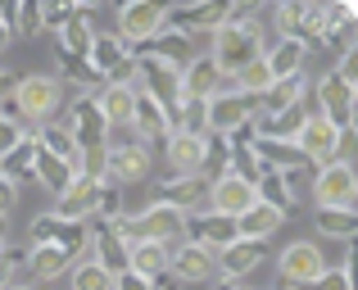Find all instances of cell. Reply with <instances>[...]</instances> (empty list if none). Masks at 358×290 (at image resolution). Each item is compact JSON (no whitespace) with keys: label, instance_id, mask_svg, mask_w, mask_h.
I'll use <instances>...</instances> for the list:
<instances>
[{"label":"cell","instance_id":"obj_54","mask_svg":"<svg viewBox=\"0 0 358 290\" xmlns=\"http://www.w3.org/2000/svg\"><path fill=\"white\" fill-rule=\"evenodd\" d=\"M159 290H168V282H159Z\"/></svg>","mask_w":358,"mask_h":290},{"label":"cell","instance_id":"obj_4","mask_svg":"<svg viewBox=\"0 0 358 290\" xmlns=\"http://www.w3.org/2000/svg\"><path fill=\"white\" fill-rule=\"evenodd\" d=\"M308 109H313L317 118H327L336 132L350 136L354 132V118H358V87L341 82L336 73H327V78L313 82V105H308Z\"/></svg>","mask_w":358,"mask_h":290},{"label":"cell","instance_id":"obj_9","mask_svg":"<svg viewBox=\"0 0 358 290\" xmlns=\"http://www.w3.org/2000/svg\"><path fill=\"white\" fill-rule=\"evenodd\" d=\"M27 245H55L64 249V254H87L91 245V227L87 222H64L55 218V213H41V218H32V227H27Z\"/></svg>","mask_w":358,"mask_h":290},{"label":"cell","instance_id":"obj_36","mask_svg":"<svg viewBox=\"0 0 358 290\" xmlns=\"http://www.w3.org/2000/svg\"><path fill=\"white\" fill-rule=\"evenodd\" d=\"M313 227L322 231L327 240H341V245H350L358 236V209H317Z\"/></svg>","mask_w":358,"mask_h":290},{"label":"cell","instance_id":"obj_2","mask_svg":"<svg viewBox=\"0 0 358 290\" xmlns=\"http://www.w3.org/2000/svg\"><path fill=\"white\" fill-rule=\"evenodd\" d=\"M114 227H118V236L127 240V245H136V240L177 245V240H182L186 218L177 209H168V204H145L141 213H122V218H114Z\"/></svg>","mask_w":358,"mask_h":290},{"label":"cell","instance_id":"obj_23","mask_svg":"<svg viewBox=\"0 0 358 290\" xmlns=\"http://www.w3.org/2000/svg\"><path fill=\"white\" fill-rule=\"evenodd\" d=\"M250 150H254V159H259L268 173H313V164L295 150V141H268V136H254Z\"/></svg>","mask_w":358,"mask_h":290},{"label":"cell","instance_id":"obj_33","mask_svg":"<svg viewBox=\"0 0 358 290\" xmlns=\"http://www.w3.org/2000/svg\"><path fill=\"white\" fill-rule=\"evenodd\" d=\"M281 222H286V218H281L277 209H268V204H259V200H254L250 209H245L241 218H236V236H241V240H259V245H263L268 236H277V227H281Z\"/></svg>","mask_w":358,"mask_h":290},{"label":"cell","instance_id":"obj_19","mask_svg":"<svg viewBox=\"0 0 358 290\" xmlns=\"http://www.w3.org/2000/svg\"><path fill=\"white\" fill-rule=\"evenodd\" d=\"M87 227H91V263H100V268H105V273H127V240H122L118 236V227H114V222H87Z\"/></svg>","mask_w":358,"mask_h":290},{"label":"cell","instance_id":"obj_52","mask_svg":"<svg viewBox=\"0 0 358 290\" xmlns=\"http://www.w3.org/2000/svg\"><path fill=\"white\" fill-rule=\"evenodd\" d=\"M9 290H32V286H27V282H14V286H9Z\"/></svg>","mask_w":358,"mask_h":290},{"label":"cell","instance_id":"obj_16","mask_svg":"<svg viewBox=\"0 0 358 290\" xmlns=\"http://www.w3.org/2000/svg\"><path fill=\"white\" fill-rule=\"evenodd\" d=\"M182 240H191V245L218 254V249H227L231 240H236V222L222 218V213H209V209H204V213H191V218H186V227H182Z\"/></svg>","mask_w":358,"mask_h":290},{"label":"cell","instance_id":"obj_24","mask_svg":"<svg viewBox=\"0 0 358 290\" xmlns=\"http://www.w3.org/2000/svg\"><path fill=\"white\" fill-rule=\"evenodd\" d=\"M263 254H268V245H259V240H241V236H236L227 249H218V254H213V268H218L227 282H241V277H250L254 268L263 263Z\"/></svg>","mask_w":358,"mask_h":290},{"label":"cell","instance_id":"obj_3","mask_svg":"<svg viewBox=\"0 0 358 290\" xmlns=\"http://www.w3.org/2000/svg\"><path fill=\"white\" fill-rule=\"evenodd\" d=\"M259 55H263V27L259 23H222L218 32H213L209 59L218 64L222 78H231L236 68H245V64L259 59Z\"/></svg>","mask_w":358,"mask_h":290},{"label":"cell","instance_id":"obj_37","mask_svg":"<svg viewBox=\"0 0 358 290\" xmlns=\"http://www.w3.org/2000/svg\"><path fill=\"white\" fill-rule=\"evenodd\" d=\"M227 87H231V91H241L245 100H259L263 91L272 87V73H268V64H263V55H259V59H250L245 68L231 73V78H227Z\"/></svg>","mask_w":358,"mask_h":290},{"label":"cell","instance_id":"obj_41","mask_svg":"<svg viewBox=\"0 0 358 290\" xmlns=\"http://www.w3.org/2000/svg\"><path fill=\"white\" fill-rule=\"evenodd\" d=\"M272 27H277V36H299V18H304V0H277V5L268 9Z\"/></svg>","mask_w":358,"mask_h":290},{"label":"cell","instance_id":"obj_13","mask_svg":"<svg viewBox=\"0 0 358 290\" xmlns=\"http://www.w3.org/2000/svg\"><path fill=\"white\" fill-rule=\"evenodd\" d=\"M105 177H73V186L55 200V218L64 222H91L100 213V200H105Z\"/></svg>","mask_w":358,"mask_h":290},{"label":"cell","instance_id":"obj_14","mask_svg":"<svg viewBox=\"0 0 358 290\" xmlns=\"http://www.w3.org/2000/svg\"><path fill=\"white\" fill-rule=\"evenodd\" d=\"M204 109H209V136H231V132H241V127L254 123V100H245L241 91H231V87H222L218 96H209Z\"/></svg>","mask_w":358,"mask_h":290},{"label":"cell","instance_id":"obj_12","mask_svg":"<svg viewBox=\"0 0 358 290\" xmlns=\"http://www.w3.org/2000/svg\"><path fill=\"white\" fill-rule=\"evenodd\" d=\"M345 141H350V136L336 132V127L327 123V118H317V114H308L304 127L295 132V150H299V154H304L313 168H322V164H331V159H341Z\"/></svg>","mask_w":358,"mask_h":290},{"label":"cell","instance_id":"obj_11","mask_svg":"<svg viewBox=\"0 0 358 290\" xmlns=\"http://www.w3.org/2000/svg\"><path fill=\"white\" fill-rule=\"evenodd\" d=\"M164 27H168V5H159V0H127L118 9V36L131 50L141 41H150V36H159Z\"/></svg>","mask_w":358,"mask_h":290},{"label":"cell","instance_id":"obj_7","mask_svg":"<svg viewBox=\"0 0 358 290\" xmlns=\"http://www.w3.org/2000/svg\"><path fill=\"white\" fill-rule=\"evenodd\" d=\"M227 9H231V0H191V5H173L168 9V27L182 32L186 41L213 36L222 23H227Z\"/></svg>","mask_w":358,"mask_h":290},{"label":"cell","instance_id":"obj_43","mask_svg":"<svg viewBox=\"0 0 358 290\" xmlns=\"http://www.w3.org/2000/svg\"><path fill=\"white\" fill-rule=\"evenodd\" d=\"M73 290H114V273H105L100 263H73Z\"/></svg>","mask_w":358,"mask_h":290},{"label":"cell","instance_id":"obj_47","mask_svg":"<svg viewBox=\"0 0 358 290\" xmlns=\"http://www.w3.org/2000/svg\"><path fill=\"white\" fill-rule=\"evenodd\" d=\"M23 136H27V132H18L14 123H5V118H0V159H5L9 150H14L18 141H23Z\"/></svg>","mask_w":358,"mask_h":290},{"label":"cell","instance_id":"obj_46","mask_svg":"<svg viewBox=\"0 0 358 290\" xmlns=\"http://www.w3.org/2000/svg\"><path fill=\"white\" fill-rule=\"evenodd\" d=\"M114 290H159V282L136 277V273H118V277H114Z\"/></svg>","mask_w":358,"mask_h":290},{"label":"cell","instance_id":"obj_8","mask_svg":"<svg viewBox=\"0 0 358 290\" xmlns=\"http://www.w3.org/2000/svg\"><path fill=\"white\" fill-rule=\"evenodd\" d=\"M136 59V55H131ZM136 91H145L155 105H164L168 123H173V109L182 105V68H168V64L159 59H136V82H131Z\"/></svg>","mask_w":358,"mask_h":290},{"label":"cell","instance_id":"obj_44","mask_svg":"<svg viewBox=\"0 0 358 290\" xmlns=\"http://www.w3.org/2000/svg\"><path fill=\"white\" fill-rule=\"evenodd\" d=\"M23 268H27V249H18V245H5V249H0V290L14 286Z\"/></svg>","mask_w":358,"mask_h":290},{"label":"cell","instance_id":"obj_30","mask_svg":"<svg viewBox=\"0 0 358 290\" xmlns=\"http://www.w3.org/2000/svg\"><path fill=\"white\" fill-rule=\"evenodd\" d=\"M73 263L78 259L55 249V245H27V273H32V282H59L64 273H73Z\"/></svg>","mask_w":358,"mask_h":290},{"label":"cell","instance_id":"obj_28","mask_svg":"<svg viewBox=\"0 0 358 290\" xmlns=\"http://www.w3.org/2000/svg\"><path fill=\"white\" fill-rule=\"evenodd\" d=\"M304 59H308V45L295 41V36H277V41L263 50V64H268L272 82L277 78H299V73H304Z\"/></svg>","mask_w":358,"mask_h":290},{"label":"cell","instance_id":"obj_10","mask_svg":"<svg viewBox=\"0 0 358 290\" xmlns=\"http://www.w3.org/2000/svg\"><path fill=\"white\" fill-rule=\"evenodd\" d=\"M277 273H281V282L290 290H308L327 273V259H322V249H317L313 240H290V245L281 249V259H277Z\"/></svg>","mask_w":358,"mask_h":290},{"label":"cell","instance_id":"obj_26","mask_svg":"<svg viewBox=\"0 0 358 290\" xmlns=\"http://www.w3.org/2000/svg\"><path fill=\"white\" fill-rule=\"evenodd\" d=\"M304 100H308L304 73H299V78H277L259 100H254V118H259V114H286V109H299Z\"/></svg>","mask_w":358,"mask_h":290},{"label":"cell","instance_id":"obj_42","mask_svg":"<svg viewBox=\"0 0 358 290\" xmlns=\"http://www.w3.org/2000/svg\"><path fill=\"white\" fill-rule=\"evenodd\" d=\"M73 18H78V0H50V5H41V32L59 36Z\"/></svg>","mask_w":358,"mask_h":290},{"label":"cell","instance_id":"obj_45","mask_svg":"<svg viewBox=\"0 0 358 290\" xmlns=\"http://www.w3.org/2000/svg\"><path fill=\"white\" fill-rule=\"evenodd\" d=\"M308 290H354V263H345V268H327L322 277H317Z\"/></svg>","mask_w":358,"mask_h":290},{"label":"cell","instance_id":"obj_6","mask_svg":"<svg viewBox=\"0 0 358 290\" xmlns=\"http://www.w3.org/2000/svg\"><path fill=\"white\" fill-rule=\"evenodd\" d=\"M100 177L109 186H136L150 177V150L141 141H109L105 145V159H100Z\"/></svg>","mask_w":358,"mask_h":290},{"label":"cell","instance_id":"obj_21","mask_svg":"<svg viewBox=\"0 0 358 290\" xmlns=\"http://www.w3.org/2000/svg\"><path fill=\"white\" fill-rule=\"evenodd\" d=\"M164 159H168V177H204V136L173 132L164 141Z\"/></svg>","mask_w":358,"mask_h":290},{"label":"cell","instance_id":"obj_53","mask_svg":"<svg viewBox=\"0 0 358 290\" xmlns=\"http://www.w3.org/2000/svg\"><path fill=\"white\" fill-rule=\"evenodd\" d=\"M213 290H231V286H227V282H222V286H213Z\"/></svg>","mask_w":358,"mask_h":290},{"label":"cell","instance_id":"obj_49","mask_svg":"<svg viewBox=\"0 0 358 290\" xmlns=\"http://www.w3.org/2000/svg\"><path fill=\"white\" fill-rule=\"evenodd\" d=\"M14 45V32H9V5H0V55Z\"/></svg>","mask_w":358,"mask_h":290},{"label":"cell","instance_id":"obj_35","mask_svg":"<svg viewBox=\"0 0 358 290\" xmlns=\"http://www.w3.org/2000/svg\"><path fill=\"white\" fill-rule=\"evenodd\" d=\"M32 177H36V182H41V186H45L50 195H55V200H59V195H64V191L73 186V177H78V173H73L69 164H59L55 154H45L41 145H36V164H32Z\"/></svg>","mask_w":358,"mask_h":290},{"label":"cell","instance_id":"obj_20","mask_svg":"<svg viewBox=\"0 0 358 290\" xmlns=\"http://www.w3.org/2000/svg\"><path fill=\"white\" fill-rule=\"evenodd\" d=\"M250 204H254V186L250 182H241V177H231V173H222V177L209 182V213H222V218L236 222Z\"/></svg>","mask_w":358,"mask_h":290},{"label":"cell","instance_id":"obj_48","mask_svg":"<svg viewBox=\"0 0 358 290\" xmlns=\"http://www.w3.org/2000/svg\"><path fill=\"white\" fill-rule=\"evenodd\" d=\"M14 204H18V186L0 177V218H9V209H14Z\"/></svg>","mask_w":358,"mask_h":290},{"label":"cell","instance_id":"obj_29","mask_svg":"<svg viewBox=\"0 0 358 290\" xmlns=\"http://www.w3.org/2000/svg\"><path fill=\"white\" fill-rule=\"evenodd\" d=\"M168 254H173V245L136 240V245L127 249V273H136V277H150V282H164V277H168Z\"/></svg>","mask_w":358,"mask_h":290},{"label":"cell","instance_id":"obj_15","mask_svg":"<svg viewBox=\"0 0 358 290\" xmlns=\"http://www.w3.org/2000/svg\"><path fill=\"white\" fill-rule=\"evenodd\" d=\"M155 204H168L182 218L209 209V177H164L155 191Z\"/></svg>","mask_w":358,"mask_h":290},{"label":"cell","instance_id":"obj_38","mask_svg":"<svg viewBox=\"0 0 358 290\" xmlns=\"http://www.w3.org/2000/svg\"><path fill=\"white\" fill-rule=\"evenodd\" d=\"M32 164H36V136H23V141L0 159V177L18 186V182H27V177H32Z\"/></svg>","mask_w":358,"mask_h":290},{"label":"cell","instance_id":"obj_22","mask_svg":"<svg viewBox=\"0 0 358 290\" xmlns=\"http://www.w3.org/2000/svg\"><path fill=\"white\" fill-rule=\"evenodd\" d=\"M227 87V78L218 73V64L209 55H191V64L182 68V100H209Z\"/></svg>","mask_w":358,"mask_h":290},{"label":"cell","instance_id":"obj_32","mask_svg":"<svg viewBox=\"0 0 358 290\" xmlns=\"http://www.w3.org/2000/svg\"><path fill=\"white\" fill-rule=\"evenodd\" d=\"M308 114H313L308 100L299 109H286V114H259V118H254V136H268V141H295V132L304 127Z\"/></svg>","mask_w":358,"mask_h":290},{"label":"cell","instance_id":"obj_31","mask_svg":"<svg viewBox=\"0 0 358 290\" xmlns=\"http://www.w3.org/2000/svg\"><path fill=\"white\" fill-rule=\"evenodd\" d=\"M55 68H59V78H55V82H59V87L69 82V87L82 91V96H96V91L105 87V78H100L82 55H59V50H55Z\"/></svg>","mask_w":358,"mask_h":290},{"label":"cell","instance_id":"obj_39","mask_svg":"<svg viewBox=\"0 0 358 290\" xmlns=\"http://www.w3.org/2000/svg\"><path fill=\"white\" fill-rule=\"evenodd\" d=\"M91 41H96V27H87L82 18H73V23L55 36V50H59V55H82V59H87Z\"/></svg>","mask_w":358,"mask_h":290},{"label":"cell","instance_id":"obj_17","mask_svg":"<svg viewBox=\"0 0 358 290\" xmlns=\"http://www.w3.org/2000/svg\"><path fill=\"white\" fill-rule=\"evenodd\" d=\"M131 141H141V145H164L168 136H173V123H168V114H164V105H155V100L145 96V91H136V105H131Z\"/></svg>","mask_w":358,"mask_h":290},{"label":"cell","instance_id":"obj_50","mask_svg":"<svg viewBox=\"0 0 358 290\" xmlns=\"http://www.w3.org/2000/svg\"><path fill=\"white\" fill-rule=\"evenodd\" d=\"M14 82H18V73L0 68V100H9V96H14Z\"/></svg>","mask_w":358,"mask_h":290},{"label":"cell","instance_id":"obj_5","mask_svg":"<svg viewBox=\"0 0 358 290\" xmlns=\"http://www.w3.org/2000/svg\"><path fill=\"white\" fill-rule=\"evenodd\" d=\"M313 200L317 209H354L358 204V173L345 159H331V164L313 168Z\"/></svg>","mask_w":358,"mask_h":290},{"label":"cell","instance_id":"obj_40","mask_svg":"<svg viewBox=\"0 0 358 290\" xmlns=\"http://www.w3.org/2000/svg\"><path fill=\"white\" fill-rule=\"evenodd\" d=\"M9 32L14 36L41 32V0H18V5H9Z\"/></svg>","mask_w":358,"mask_h":290},{"label":"cell","instance_id":"obj_27","mask_svg":"<svg viewBox=\"0 0 358 290\" xmlns=\"http://www.w3.org/2000/svg\"><path fill=\"white\" fill-rule=\"evenodd\" d=\"M131 105H136V87H127V82H105V87L96 91V109H100L109 132L131 123Z\"/></svg>","mask_w":358,"mask_h":290},{"label":"cell","instance_id":"obj_1","mask_svg":"<svg viewBox=\"0 0 358 290\" xmlns=\"http://www.w3.org/2000/svg\"><path fill=\"white\" fill-rule=\"evenodd\" d=\"M14 109L23 114L27 132H36V127L55 123V109L64 105V87L50 78V73H23V78L14 82Z\"/></svg>","mask_w":358,"mask_h":290},{"label":"cell","instance_id":"obj_25","mask_svg":"<svg viewBox=\"0 0 358 290\" xmlns=\"http://www.w3.org/2000/svg\"><path fill=\"white\" fill-rule=\"evenodd\" d=\"M131 55H136V59H159V64H168V68H186V64H191V41H186L182 32H173V27H164L159 36L141 41Z\"/></svg>","mask_w":358,"mask_h":290},{"label":"cell","instance_id":"obj_51","mask_svg":"<svg viewBox=\"0 0 358 290\" xmlns=\"http://www.w3.org/2000/svg\"><path fill=\"white\" fill-rule=\"evenodd\" d=\"M9 245V218H0V249Z\"/></svg>","mask_w":358,"mask_h":290},{"label":"cell","instance_id":"obj_34","mask_svg":"<svg viewBox=\"0 0 358 290\" xmlns=\"http://www.w3.org/2000/svg\"><path fill=\"white\" fill-rule=\"evenodd\" d=\"M32 136H36V145H41L45 154H55L59 164H69L73 173L82 168V150H78V141L69 136V127H64V123H45V127H36Z\"/></svg>","mask_w":358,"mask_h":290},{"label":"cell","instance_id":"obj_18","mask_svg":"<svg viewBox=\"0 0 358 290\" xmlns=\"http://www.w3.org/2000/svg\"><path fill=\"white\" fill-rule=\"evenodd\" d=\"M213 254L200 245H191V240H177L173 254H168V277H177V282L186 286H200V282H213Z\"/></svg>","mask_w":358,"mask_h":290}]
</instances>
